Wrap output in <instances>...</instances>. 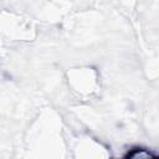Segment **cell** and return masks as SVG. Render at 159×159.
<instances>
[{"instance_id": "6da1fadb", "label": "cell", "mask_w": 159, "mask_h": 159, "mask_svg": "<svg viewBox=\"0 0 159 159\" xmlns=\"http://www.w3.org/2000/svg\"><path fill=\"white\" fill-rule=\"evenodd\" d=\"M144 149H133V152H130V153H128L127 154V157L129 158H140V157H144V158H148V157H154L153 154H150V153H144L143 152Z\"/></svg>"}]
</instances>
